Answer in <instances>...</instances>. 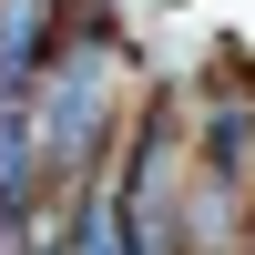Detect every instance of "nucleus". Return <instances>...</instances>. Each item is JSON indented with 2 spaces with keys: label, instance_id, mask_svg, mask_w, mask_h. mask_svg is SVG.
<instances>
[{
  "label": "nucleus",
  "instance_id": "nucleus-1",
  "mask_svg": "<svg viewBox=\"0 0 255 255\" xmlns=\"http://www.w3.org/2000/svg\"><path fill=\"white\" fill-rule=\"evenodd\" d=\"M102 72H113V41H72V51L41 61L31 82V113H41V153H51V174H92L102 153Z\"/></svg>",
  "mask_w": 255,
  "mask_h": 255
},
{
  "label": "nucleus",
  "instance_id": "nucleus-2",
  "mask_svg": "<svg viewBox=\"0 0 255 255\" xmlns=\"http://www.w3.org/2000/svg\"><path fill=\"white\" fill-rule=\"evenodd\" d=\"M113 194H123V225H133V245H143V255H174V194H184V123H174V102L143 123L133 174H123Z\"/></svg>",
  "mask_w": 255,
  "mask_h": 255
},
{
  "label": "nucleus",
  "instance_id": "nucleus-3",
  "mask_svg": "<svg viewBox=\"0 0 255 255\" xmlns=\"http://www.w3.org/2000/svg\"><path fill=\"white\" fill-rule=\"evenodd\" d=\"M51 20H61V0H0V92H31V82H41Z\"/></svg>",
  "mask_w": 255,
  "mask_h": 255
},
{
  "label": "nucleus",
  "instance_id": "nucleus-4",
  "mask_svg": "<svg viewBox=\"0 0 255 255\" xmlns=\"http://www.w3.org/2000/svg\"><path fill=\"white\" fill-rule=\"evenodd\" d=\"M245 225H255V204H245Z\"/></svg>",
  "mask_w": 255,
  "mask_h": 255
},
{
  "label": "nucleus",
  "instance_id": "nucleus-5",
  "mask_svg": "<svg viewBox=\"0 0 255 255\" xmlns=\"http://www.w3.org/2000/svg\"><path fill=\"white\" fill-rule=\"evenodd\" d=\"M41 255H51V245H41Z\"/></svg>",
  "mask_w": 255,
  "mask_h": 255
}]
</instances>
